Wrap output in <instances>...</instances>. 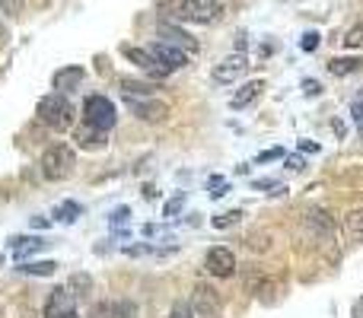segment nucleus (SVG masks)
Here are the masks:
<instances>
[{"instance_id":"27","label":"nucleus","mask_w":363,"mask_h":318,"mask_svg":"<svg viewBox=\"0 0 363 318\" xmlns=\"http://www.w3.org/2000/svg\"><path fill=\"white\" fill-rule=\"evenodd\" d=\"M239 220H242V210H229V213H223V217H213V229H229Z\"/></svg>"},{"instance_id":"28","label":"nucleus","mask_w":363,"mask_h":318,"mask_svg":"<svg viewBox=\"0 0 363 318\" xmlns=\"http://www.w3.org/2000/svg\"><path fill=\"white\" fill-rule=\"evenodd\" d=\"M350 118H354V124H357V131H360V137H363V92L350 102Z\"/></svg>"},{"instance_id":"33","label":"nucleus","mask_w":363,"mask_h":318,"mask_svg":"<svg viewBox=\"0 0 363 318\" xmlns=\"http://www.w3.org/2000/svg\"><path fill=\"white\" fill-rule=\"evenodd\" d=\"M280 156H284V150H280V147H274V150L258 153V156H255V162H271V159H280Z\"/></svg>"},{"instance_id":"23","label":"nucleus","mask_w":363,"mask_h":318,"mask_svg":"<svg viewBox=\"0 0 363 318\" xmlns=\"http://www.w3.org/2000/svg\"><path fill=\"white\" fill-rule=\"evenodd\" d=\"M80 213H83V207L80 204H74V201H64V204L58 207V210H54V220H64V223H74L76 217H80Z\"/></svg>"},{"instance_id":"11","label":"nucleus","mask_w":363,"mask_h":318,"mask_svg":"<svg viewBox=\"0 0 363 318\" xmlns=\"http://www.w3.org/2000/svg\"><path fill=\"white\" fill-rule=\"evenodd\" d=\"M121 54L128 58L131 64H137L140 70H147V74H153V76H166L169 70L166 67H159L156 64V58H153L147 48H134V45H121Z\"/></svg>"},{"instance_id":"19","label":"nucleus","mask_w":363,"mask_h":318,"mask_svg":"<svg viewBox=\"0 0 363 318\" xmlns=\"http://www.w3.org/2000/svg\"><path fill=\"white\" fill-rule=\"evenodd\" d=\"M344 233H348L350 242H363V207L360 210H350L344 217Z\"/></svg>"},{"instance_id":"9","label":"nucleus","mask_w":363,"mask_h":318,"mask_svg":"<svg viewBox=\"0 0 363 318\" xmlns=\"http://www.w3.org/2000/svg\"><path fill=\"white\" fill-rule=\"evenodd\" d=\"M159 42H166V45H172V48H182L185 54H195L197 51L195 38H191L185 29H179L175 23H169V19H159Z\"/></svg>"},{"instance_id":"25","label":"nucleus","mask_w":363,"mask_h":318,"mask_svg":"<svg viewBox=\"0 0 363 318\" xmlns=\"http://www.w3.org/2000/svg\"><path fill=\"white\" fill-rule=\"evenodd\" d=\"M86 318H118V306L115 303H96Z\"/></svg>"},{"instance_id":"15","label":"nucleus","mask_w":363,"mask_h":318,"mask_svg":"<svg viewBox=\"0 0 363 318\" xmlns=\"http://www.w3.org/2000/svg\"><path fill=\"white\" fill-rule=\"evenodd\" d=\"M261 90H265V80H249V83H242L239 92H233V99H229V108H236V112L245 108L249 102H255Z\"/></svg>"},{"instance_id":"5","label":"nucleus","mask_w":363,"mask_h":318,"mask_svg":"<svg viewBox=\"0 0 363 318\" xmlns=\"http://www.w3.org/2000/svg\"><path fill=\"white\" fill-rule=\"evenodd\" d=\"M45 318H76V296L70 293L67 287H58L48 293L45 309H42Z\"/></svg>"},{"instance_id":"10","label":"nucleus","mask_w":363,"mask_h":318,"mask_svg":"<svg viewBox=\"0 0 363 318\" xmlns=\"http://www.w3.org/2000/svg\"><path fill=\"white\" fill-rule=\"evenodd\" d=\"M128 108L134 118H140V122H163L169 115V106L166 102H159V99H128Z\"/></svg>"},{"instance_id":"3","label":"nucleus","mask_w":363,"mask_h":318,"mask_svg":"<svg viewBox=\"0 0 363 318\" xmlns=\"http://www.w3.org/2000/svg\"><path fill=\"white\" fill-rule=\"evenodd\" d=\"M74 166H76V156L67 144H51L45 153H42V159H38V169H42V175H45L48 182L70 178Z\"/></svg>"},{"instance_id":"20","label":"nucleus","mask_w":363,"mask_h":318,"mask_svg":"<svg viewBox=\"0 0 363 318\" xmlns=\"http://www.w3.org/2000/svg\"><path fill=\"white\" fill-rule=\"evenodd\" d=\"M363 61L360 58H334V61H328V70H332L334 76H348L354 74V70H360Z\"/></svg>"},{"instance_id":"40","label":"nucleus","mask_w":363,"mask_h":318,"mask_svg":"<svg viewBox=\"0 0 363 318\" xmlns=\"http://www.w3.org/2000/svg\"><path fill=\"white\" fill-rule=\"evenodd\" d=\"M354 318H363V296L354 303Z\"/></svg>"},{"instance_id":"4","label":"nucleus","mask_w":363,"mask_h":318,"mask_svg":"<svg viewBox=\"0 0 363 318\" xmlns=\"http://www.w3.org/2000/svg\"><path fill=\"white\" fill-rule=\"evenodd\" d=\"M83 122L96 131H112L115 122H118V112H115V102L106 96H86L83 102Z\"/></svg>"},{"instance_id":"35","label":"nucleus","mask_w":363,"mask_h":318,"mask_svg":"<svg viewBox=\"0 0 363 318\" xmlns=\"http://www.w3.org/2000/svg\"><path fill=\"white\" fill-rule=\"evenodd\" d=\"M302 90H306V96H318V92H322V83H318V80H302Z\"/></svg>"},{"instance_id":"1","label":"nucleus","mask_w":363,"mask_h":318,"mask_svg":"<svg viewBox=\"0 0 363 318\" xmlns=\"http://www.w3.org/2000/svg\"><path fill=\"white\" fill-rule=\"evenodd\" d=\"M169 16H172V19H182V23L211 26L223 16V3H220V0H172Z\"/></svg>"},{"instance_id":"38","label":"nucleus","mask_w":363,"mask_h":318,"mask_svg":"<svg viewBox=\"0 0 363 318\" xmlns=\"http://www.w3.org/2000/svg\"><path fill=\"white\" fill-rule=\"evenodd\" d=\"M29 226H32V229H48V220H45V217H32Z\"/></svg>"},{"instance_id":"2","label":"nucleus","mask_w":363,"mask_h":318,"mask_svg":"<svg viewBox=\"0 0 363 318\" xmlns=\"http://www.w3.org/2000/svg\"><path fill=\"white\" fill-rule=\"evenodd\" d=\"M35 115H38V122L54 131H67L74 124V106H70V99L64 92H51V96L38 99Z\"/></svg>"},{"instance_id":"8","label":"nucleus","mask_w":363,"mask_h":318,"mask_svg":"<svg viewBox=\"0 0 363 318\" xmlns=\"http://www.w3.org/2000/svg\"><path fill=\"white\" fill-rule=\"evenodd\" d=\"M147 51H150L153 58H156V64H159V67H166L169 74H172V70H182V67H185V64H188V54L182 51V48L166 45V42H153V45L147 48Z\"/></svg>"},{"instance_id":"30","label":"nucleus","mask_w":363,"mask_h":318,"mask_svg":"<svg viewBox=\"0 0 363 318\" xmlns=\"http://www.w3.org/2000/svg\"><path fill=\"white\" fill-rule=\"evenodd\" d=\"M169 318H195V309H191V303H175Z\"/></svg>"},{"instance_id":"31","label":"nucleus","mask_w":363,"mask_h":318,"mask_svg":"<svg viewBox=\"0 0 363 318\" xmlns=\"http://www.w3.org/2000/svg\"><path fill=\"white\" fill-rule=\"evenodd\" d=\"M118 306V318H137V306L131 303V299H121V303H115Z\"/></svg>"},{"instance_id":"24","label":"nucleus","mask_w":363,"mask_h":318,"mask_svg":"<svg viewBox=\"0 0 363 318\" xmlns=\"http://www.w3.org/2000/svg\"><path fill=\"white\" fill-rule=\"evenodd\" d=\"M341 45L344 48H363V23H354L348 32H344V38H341Z\"/></svg>"},{"instance_id":"42","label":"nucleus","mask_w":363,"mask_h":318,"mask_svg":"<svg viewBox=\"0 0 363 318\" xmlns=\"http://www.w3.org/2000/svg\"><path fill=\"white\" fill-rule=\"evenodd\" d=\"M0 35H3V23H0Z\"/></svg>"},{"instance_id":"37","label":"nucleus","mask_w":363,"mask_h":318,"mask_svg":"<svg viewBox=\"0 0 363 318\" xmlns=\"http://www.w3.org/2000/svg\"><path fill=\"white\" fill-rule=\"evenodd\" d=\"M302 166H306V159L302 156H287V169H293L296 172V169H302Z\"/></svg>"},{"instance_id":"7","label":"nucleus","mask_w":363,"mask_h":318,"mask_svg":"<svg viewBox=\"0 0 363 318\" xmlns=\"http://www.w3.org/2000/svg\"><path fill=\"white\" fill-rule=\"evenodd\" d=\"M204 267H207L211 277H223V281H227V277H233L236 274V255L229 249H223V245H217V249L207 251Z\"/></svg>"},{"instance_id":"13","label":"nucleus","mask_w":363,"mask_h":318,"mask_svg":"<svg viewBox=\"0 0 363 318\" xmlns=\"http://www.w3.org/2000/svg\"><path fill=\"white\" fill-rule=\"evenodd\" d=\"M86 80V70L80 67V64H70V67H60L58 74H54V90L58 92H74V90H80V83Z\"/></svg>"},{"instance_id":"32","label":"nucleus","mask_w":363,"mask_h":318,"mask_svg":"<svg viewBox=\"0 0 363 318\" xmlns=\"http://www.w3.org/2000/svg\"><path fill=\"white\" fill-rule=\"evenodd\" d=\"M300 45H302V51H316V48H318V32H306V35H302V42H300Z\"/></svg>"},{"instance_id":"21","label":"nucleus","mask_w":363,"mask_h":318,"mask_svg":"<svg viewBox=\"0 0 363 318\" xmlns=\"http://www.w3.org/2000/svg\"><path fill=\"white\" fill-rule=\"evenodd\" d=\"M19 271L32 274V277H51V274L58 271V265H54V261H35V265H19Z\"/></svg>"},{"instance_id":"16","label":"nucleus","mask_w":363,"mask_h":318,"mask_svg":"<svg viewBox=\"0 0 363 318\" xmlns=\"http://www.w3.org/2000/svg\"><path fill=\"white\" fill-rule=\"evenodd\" d=\"M306 226H309V233L316 235L318 242H322V239H328V235H332V217H328V210H309V217H306Z\"/></svg>"},{"instance_id":"14","label":"nucleus","mask_w":363,"mask_h":318,"mask_svg":"<svg viewBox=\"0 0 363 318\" xmlns=\"http://www.w3.org/2000/svg\"><path fill=\"white\" fill-rule=\"evenodd\" d=\"M48 239L45 235H13L10 239V249L16 251V258H26V255H35V251H42V249H48Z\"/></svg>"},{"instance_id":"26","label":"nucleus","mask_w":363,"mask_h":318,"mask_svg":"<svg viewBox=\"0 0 363 318\" xmlns=\"http://www.w3.org/2000/svg\"><path fill=\"white\" fill-rule=\"evenodd\" d=\"M207 188H211V197H213V201H217V197H223V194H229V182L223 178V175H211Z\"/></svg>"},{"instance_id":"36","label":"nucleus","mask_w":363,"mask_h":318,"mask_svg":"<svg viewBox=\"0 0 363 318\" xmlns=\"http://www.w3.org/2000/svg\"><path fill=\"white\" fill-rule=\"evenodd\" d=\"M128 217H131V207H118V210L112 213V223L118 226V223H128Z\"/></svg>"},{"instance_id":"12","label":"nucleus","mask_w":363,"mask_h":318,"mask_svg":"<svg viewBox=\"0 0 363 318\" xmlns=\"http://www.w3.org/2000/svg\"><path fill=\"white\" fill-rule=\"evenodd\" d=\"M191 309H195L197 315H213V312L220 309L217 290L207 287V283H197V287H195V296H191Z\"/></svg>"},{"instance_id":"22","label":"nucleus","mask_w":363,"mask_h":318,"mask_svg":"<svg viewBox=\"0 0 363 318\" xmlns=\"http://www.w3.org/2000/svg\"><path fill=\"white\" fill-rule=\"evenodd\" d=\"M67 290L74 296H83L92 290V281H90V274H70V281H67Z\"/></svg>"},{"instance_id":"17","label":"nucleus","mask_w":363,"mask_h":318,"mask_svg":"<svg viewBox=\"0 0 363 318\" xmlns=\"http://www.w3.org/2000/svg\"><path fill=\"white\" fill-rule=\"evenodd\" d=\"M74 140H76V147H83V150H102V147H106V134L90 128V124H83V128L76 131Z\"/></svg>"},{"instance_id":"39","label":"nucleus","mask_w":363,"mask_h":318,"mask_svg":"<svg viewBox=\"0 0 363 318\" xmlns=\"http://www.w3.org/2000/svg\"><path fill=\"white\" fill-rule=\"evenodd\" d=\"M0 10H3V13H16V0H0Z\"/></svg>"},{"instance_id":"29","label":"nucleus","mask_w":363,"mask_h":318,"mask_svg":"<svg viewBox=\"0 0 363 318\" xmlns=\"http://www.w3.org/2000/svg\"><path fill=\"white\" fill-rule=\"evenodd\" d=\"M182 207H185V194H175L172 201H166V207H163V217H179Z\"/></svg>"},{"instance_id":"18","label":"nucleus","mask_w":363,"mask_h":318,"mask_svg":"<svg viewBox=\"0 0 363 318\" xmlns=\"http://www.w3.org/2000/svg\"><path fill=\"white\" fill-rule=\"evenodd\" d=\"M118 86H121V92H124L128 99H150L153 92H156V86H153V83H144V80H131V76H121Z\"/></svg>"},{"instance_id":"41","label":"nucleus","mask_w":363,"mask_h":318,"mask_svg":"<svg viewBox=\"0 0 363 318\" xmlns=\"http://www.w3.org/2000/svg\"><path fill=\"white\" fill-rule=\"evenodd\" d=\"M302 150H306V153H318V144H312V140H302Z\"/></svg>"},{"instance_id":"34","label":"nucleus","mask_w":363,"mask_h":318,"mask_svg":"<svg viewBox=\"0 0 363 318\" xmlns=\"http://www.w3.org/2000/svg\"><path fill=\"white\" fill-rule=\"evenodd\" d=\"M252 188H258V191H268V188H274V191H284L274 178H258V182H252Z\"/></svg>"},{"instance_id":"6","label":"nucleus","mask_w":363,"mask_h":318,"mask_svg":"<svg viewBox=\"0 0 363 318\" xmlns=\"http://www.w3.org/2000/svg\"><path fill=\"white\" fill-rule=\"evenodd\" d=\"M249 70V58L245 54H229V58H223V61L213 67V83H220V86H227V83H236L242 74Z\"/></svg>"}]
</instances>
